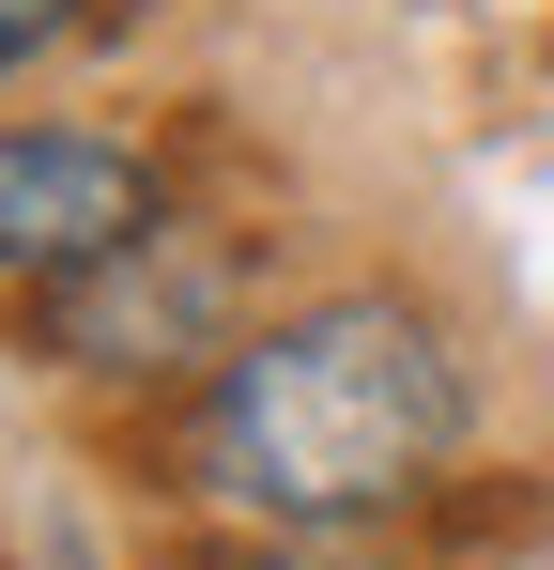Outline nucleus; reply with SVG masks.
I'll return each instance as SVG.
<instances>
[{"label": "nucleus", "instance_id": "nucleus-1", "mask_svg": "<svg viewBox=\"0 0 554 570\" xmlns=\"http://www.w3.org/2000/svg\"><path fill=\"white\" fill-rule=\"evenodd\" d=\"M462 448V355L400 293H324L247 324L200 385V478L263 524H385Z\"/></svg>", "mask_w": 554, "mask_h": 570}, {"label": "nucleus", "instance_id": "nucleus-2", "mask_svg": "<svg viewBox=\"0 0 554 570\" xmlns=\"http://www.w3.org/2000/svg\"><path fill=\"white\" fill-rule=\"evenodd\" d=\"M231 308H247V263L216 232L155 216L139 247H108L92 278H47L31 293V340L62 371H185V355H231Z\"/></svg>", "mask_w": 554, "mask_h": 570}, {"label": "nucleus", "instance_id": "nucleus-3", "mask_svg": "<svg viewBox=\"0 0 554 570\" xmlns=\"http://www.w3.org/2000/svg\"><path fill=\"white\" fill-rule=\"evenodd\" d=\"M170 200H155V155L92 139V124H0V278H92L108 247H139Z\"/></svg>", "mask_w": 554, "mask_h": 570}, {"label": "nucleus", "instance_id": "nucleus-4", "mask_svg": "<svg viewBox=\"0 0 554 570\" xmlns=\"http://www.w3.org/2000/svg\"><path fill=\"white\" fill-rule=\"evenodd\" d=\"M78 16H92V0H0V78H16V62H47Z\"/></svg>", "mask_w": 554, "mask_h": 570}, {"label": "nucleus", "instance_id": "nucleus-5", "mask_svg": "<svg viewBox=\"0 0 554 570\" xmlns=\"http://www.w3.org/2000/svg\"><path fill=\"white\" fill-rule=\"evenodd\" d=\"M155 570H308V556H277V540H200V556H155Z\"/></svg>", "mask_w": 554, "mask_h": 570}]
</instances>
